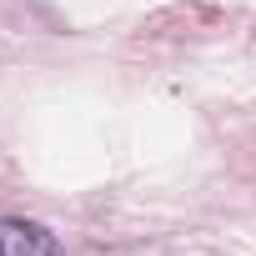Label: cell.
<instances>
[{"instance_id":"cell-1","label":"cell","mask_w":256,"mask_h":256,"mask_svg":"<svg viewBox=\"0 0 256 256\" xmlns=\"http://www.w3.org/2000/svg\"><path fill=\"white\" fill-rule=\"evenodd\" d=\"M0 256H60L56 231H46L40 221H0Z\"/></svg>"}]
</instances>
